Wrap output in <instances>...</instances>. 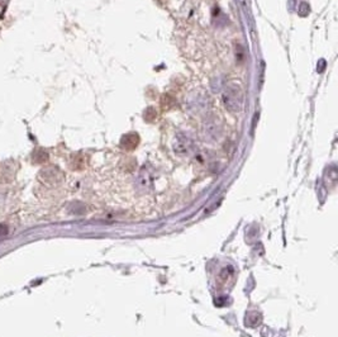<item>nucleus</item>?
<instances>
[{
  "mask_svg": "<svg viewBox=\"0 0 338 337\" xmlns=\"http://www.w3.org/2000/svg\"><path fill=\"white\" fill-rule=\"evenodd\" d=\"M223 104L231 113H240L244 105V92L240 84L229 83L225 85L222 94Z\"/></svg>",
  "mask_w": 338,
  "mask_h": 337,
  "instance_id": "nucleus-1",
  "label": "nucleus"
},
{
  "mask_svg": "<svg viewBox=\"0 0 338 337\" xmlns=\"http://www.w3.org/2000/svg\"><path fill=\"white\" fill-rule=\"evenodd\" d=\"M186 107L193 113H204L210 107L209 95L203 90H195L186 98Z\"/></svg>",
  "mask_w": 338,
  "mask_h": 337,
  "instance_id": "nucleus-2",
  "label": "nucleus"
},
{
  "mask_svg": "<svg viewBox=\"0 0 338 337\" xmlns=\"http://www.w3.org/2000/svg\"><path fill=\"white\" fill-rule=\"evenodd\" d=\"M223 127L220 120L217 118V117H208L205 122L203 123V133H204V137L207 140H209L210 142L217 141L219 140L220 136H222Z\"/></svg>",
  "mask_w": 338,
  "mask_h": 337,
  "instance_id": "nucleus-3",
  "label": "nucleus"
},
{
  "mask_svg": "<svg viewBox=\"0 0 338 337\" xmlns=\"http://www.w3.org/2000/svg\"><path fill=\"white\" fill-rule=\"evenodd\" d=\"M174 148L177 153H188L192 148V141L184 135H179L175 138Z\"/></svg>",
  "mask_w": 338,
  "mask_h": 337,
  "instance_id": "nucleus-4",
  "label": "nucleus"
},
{
  "mask_svg": "<svg viewBox=\"0 0 338 337\" xmlns=\"http://www.w3.org/2000/svg\"><path fill=\"white\" fill-rule=\"evenodd\" d=\"M138 144V136L131 133V135H127L123 137L122 140V146L127 150H133L136 146Z\"/></svg>",
  "mask_w": 338,
  "mask_h": 337,
  "instance_id": "nucleus-5",
  "label": "nucleus"
},
{
  "mask_svg": "<svg viewBox=\"0 0 338 337\" xmlns=\"http://www.w3.org/2000/svg\"><path fill=\"white\" fill-rule=\"evenodd\" d=\"M8 232H9V228H8V226H6V224L0 223V239L5 237L6 235H8Z\"/></svg>",
  "mask_w": 338,
  "mask_h": 337,
  "instance_id": "nucleus-6",
  "label": "nucleus"
}]
</instances>
